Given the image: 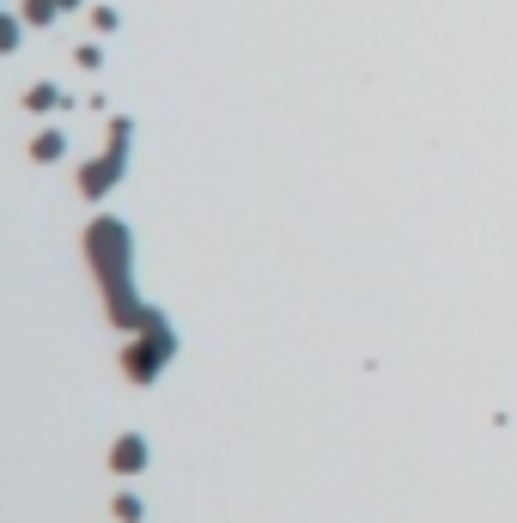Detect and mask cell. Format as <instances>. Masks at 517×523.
<instances>
[{"instance_id":"obj_1","label":"cell","mask_w":517,"mask_h":523,"mask_svg":"<svg viewBox=\"0 0 517 523\" xmlns=\"http://www.w3.org/2000/svg\"><path fill=\"white\" fill-rule=\"evenodd\" d=\"M140 463H146V444H140V438H122V444H116V469H122V475H134Z\"/></svg>"}]
</instances>
